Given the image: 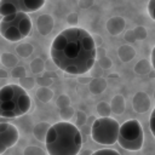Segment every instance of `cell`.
<instances>
[{
	"label": "cell",
	"mask_w": 155,
	"mask_h": 155,
	"mask_svg": "<svg viewBox=\"0 0 155 155\" xmlns=\"http://www.w3.org/2000/svg\"><path fill=\"white\" fill-rule=\"evenodd\" d=\"M93 36L81 27H69L54 36L50 56L54 65L70 75H84L96 63Z\"/></svg>",
	"instance_id": "1"
},
{
	"label": "cell",
	"mask_w": 155,
	"mask_h": 155,
	"mask_svg": "<svg viewBox=\"0 0 155 155\" xmlns=\"http://www.w3.org/2000/svg\"><path fill=\"white\" fill-rule=\"evenodd\" d=\"M45 147L48 155H78L82 147V136L76 125L59 121L50 126Z\"/></svg>",
	"instance_id": "2"
},
{
	"label": "cell",
	"mask_w": 155,
	"mask_h": 155,
	"mask_svg": "<svg viewBox=\"0 0 155 155\" xmlns=\"http://www.w3.org/2000/svg\"><path fill=\"white\" fill-rule=\"evenodd\" d=\"M31 105L30 97L21 85L7 84L0 88V117L16 119L25 115Z\"/></svg>",
	"instance_id": "3"
},
{
	"label": "cell",
	"mask_w": 155,
	"mask_h": 155,
	"mask_svg": "<svg viewBox=\"0 0 155 155\" xmlns=\"http://www.w3.org/2000/svg\"><path fill=\"white\" fill-rule=\"evenodd\" d=\"M31 18L25 12H15L4 16L0 21V35L10 42L25 39L31 31Z\"/></svg>",
	"instance_id": "4"
},
{
	"label": "cell",
	"mask_w": 155,
	"mask_h": 155,
	"mask_svg": "<svg viewBox=\"0 0 155 155\" xmlns=\"http://www.w3.org/2000/svg\"><path fill=\"white\" fill-rule=\"evenodd\" d=\"M119 145L128 151H138L144 143V132L138 120L131 119L120 125L117 140Z\"/></svg>",
	"instance_id": "5"
},
{
	"label": "cell",
	"mask_w": 155,
	"mask_h": 155,
	"mask_svg": "<svg viewBox=\"0 0 155 155\" xmlns=\"http://www.w3.org/2000/svg\"><path fill=\"white\" fill-rule=\"evenodd\" d=\"M120 125L119 122L109 116L98 117L91 126V138L102 145H113L117 140Z\"/></svg>",
	"instance_id": "6"
},
{
	"label": "cell",
	"mask_w": 155,
	"mask_h": 155,
	"mask_svg": "<svg viewBox=\"0 0 155 155\" xmlns=\"http://www.w3.org/2000/svg\"><path fill=\"white\" fill-rule=\"evenodd\" d=\"M19 139V132L13 124L0 122V142L8 149L16 145Z\"/></svg>",
	"instance_id": "7"
},
{
	"label": "cell",
	"mask_w": 155,
	"mask_h": 155,
	"mask_svg": "<svg viewBox=\"0 0 155 155\" xmlns=\"http://www.w3.org/2000/svg\"><path fill=\"white\" fill-rule=\"evenodd\" d=\"M150 104H151V102H150L149 96L143 91L137 92L132 98V107L136 113L143 114V113L148 111L150 109Z\"/></svg>",
	"instance_id": "8"
},
{
	"label": "cell",
	"mask_w": 155,
	"mask_h": 155,
	"mask_svg": "<svg viewBox=\"0 0 155 155\" xmlns=\"http://www.w3.org/2000/svg\"><path fill=\"white\" fill-rule=\"evenodd\" d=\"M53 18L51 15H47V13H44V15H40L36 19V29L39 31V34L46 36L48 35L52 29H53Z\"/></svg>",
	"instance_id": "9"
},
{
	"label": "cell",
	"mask_w": 155,
	"mask_h": 155,
	"mask_svg": "<svg viewBox=\"0 0 155 155\" xmlns=\"http://www.w3.org/2000/svg\"><path fill=\"white\" fill-rule=\"evenodd\" d=\"M126 22L122 17H111L107 22V30L110 35H119L124 29H125Z\"/></svg>",
	"instance_id": "10"
},
{
	"label": "cell",
	"mask_w": 155,
	"mask_h": 155,
	"mask_svg": "<svg viewBox=\"0 0 155 155\" xmlns=\"http://www.w3.org/2000/svg\"><path fill=\"white\" fill-rule=\"evenodd\" d=\"M45 1L46 0H18V4L21 12H25L29 15L40 10L45 5Z\"/></svg>",
	"instance_id": "11"
},
{
	"label": "cell",
	"mask_w": 155,
	"mask_h": 155,
	"mask_svg": "<svg viewBox=\"0 0 155 155\" xmlns=\"http://www.w3.org/2000/svg\"><path fill=\"white\" fill-rule=\"evenodd\" d=\"M18 0H0V16H7L15 12H19Z\"/></svg>",
	"instance_id": "12"
},
{
	"label": "cell",
	"mask_w": 155,
	"mask_h": 155,
	"mask_svg": "<svg viewBox=\"0 0 155 155\" xmlns=\"http://www.w3.org/2000/svg\"><path fill=\"white\" fill-rule=\"evenodd\" d=\"M107 88V80L104 78H101V76H97V78H93L90 84H88V90L91 91V93L93 94H99L102 93L104 90Z\"/></svg>",
	"instance_id": "13"
},
{
	"label": "cell",
	"mask_w": 155,
	"mask_h": 155,
	"mask_svg": "<svg viewBox=\"0 0 155 155\" xmlns=\"http://www.w3.org/2000/svg\"><path fill=\"white\" fill-rule=\"evenodd\" d=\"M50 126L51 125L48 122H46V121H41V122L36 124L33 127V134H34V137L39 142H44L45 143V138H46V134H47V131H48Z\"/></svg>",
	"instance_id": "14"
},
{
	"label": "cell",
	"mask_w": 155,
	"mask_h": 155,
	"mask_svg": "<svg viewBox=\"0 0 155 155\" xmlns=\"http://www.w3.org/2000/svg\"><path fill=\"white\" fill-rule=\"evenodd\" d=\"M117 56L122 62H130L136 56V50L130 45H122L117 50Z\"/></svg>",
	"instance_id": "15"
},
{
	"label": "cell",
	"mask_w": 155,
	"mask_h": 155,
	"mask_svg": "<svg viewBox=\"0 0 155 155\" xmlns=\"http://www.w3.org/2000/svg\"><path fill=\"white\" fill-rule=\"evenodd\" d=\"M109 105H110L111 113H115V114L120 115V114H122L125 111V107H126L125 98L121 94H116V96L113 97V99H111Z\"/></svg>",
	"instance_id": "16"
},
{
	"label": "cell",
	"mask_w": 155,
	"mask_h": 155,
	"mask_svg": "<svg viewBox=\"0 0 155 155\" xmlns=\"http://www.w3.org/2000/svg\"><path fill=\"white\" fill-rule=\"evenodd\" d=\"M53 97V91L48 86H40L36 90V98L41 101L42 103H47L52 99Z\"/></svg>",
	"instance_id": "17"
},
{
	"label": "cell",
	"mask_w": 155,
	"mask_h": 155,
	"mask_svg": "<svg viewBox=\"0 0 155 155\" xmlns=\"http://www.w3.org/2000/svg\"><path fill=\"white\" fill-rule=\"evenodd\" d=\"M0 62L6 68H13V67H16L18 64V58L15 54L10 53V52H4L0 56Z\"/></svg>",
	"instance_id": "18"
},
{
	"label": "cell",
	"mask_w": 155,
	"mask_h": 155,
	"mask_svg": "<svg viewBox=\"0 0 155 155\" xmlns=\"http://www.w3.org/2000/svg\"><path fill=\"white\" fill-rule=\"evenodd\" d=\"M33 51H34L33 46H31L30 44H28V42H21V44L16 47V52H17L18 56L22 57V58L29 57V56L33 53Z\"/></svg>",
	"instance_id": "19"
},
{
	"label": "cell",
	"mask_w": 155,
	"mask_h": 155,
	"mask_svg": "<svg viewBox=\"0 0 155 155\" xmlns=\"http://www.w3.org/2000/svg\"><path fill=\"white\" fill-rule=\"evenodd\" d=\"M151 69V63L148 62L147 59H140L136 65H134V71L139 75H144L148 74Z\"/></svg>",
	"instance_id": "20"
},
{
	"label": "cell",
	"mask_w": 155,
	"mask_h": 155,
	"mask_svg": "<svg viewBox=\"0 0 155 155\" xmlns=\"http://www.w3.org/2000/svg\"><path fill=\"white\" fill-rule=\"evenodd\" d=\"M30 70H31V73H34V74H41L42 71H44V69H45V62L41 59V58H35V59H33L31 62H30Z\"/></svg>",
	"instance_id": "21"
},
{
	"label": "cell",
	"mask_w": 155,
	"mask_h": 155,
	"mask_svg": "<svg viewBox=\"0 0 155 155\" xmlns=\"http://www.w3.org/2000/svg\"><path fill=\"white\" fill-rule=\"evenodd\" d=\"M111 113V109H110V105L107 103V102H99L97 104V114L103 117V116H109Z\"/></svg>",
	"instance_id": "22"
},
{
	"label": "cell",
	"mask_w": 155,
	"mask_h": 155,
	"mask_svg": "<svg viewBox=\"0 0 155 155\" xmlns=\"http://www.w3.org/2000/svg\"><path fill=\"white\" fill-rule=\"evenodd\" d=\"M11 76H12L13 79H19V80H22L23 78L27 76L25 68L22 67V65H18V64H17L16 67L12 68V70H11Z\"/></svg>",
	"instance_id": "23"
},
{
	"label": "cell",
	"mask_w": 155,
	"mask_h": 155,
	"mask_svg": "<svg viewBox=\"0 0 155 155\" xmlns=\"http://www.w3.org/2000/svg\"><path fill=\"white\" fill-rule=\"evenodd\" d=\"M23 155H46L45 150H42L40 147L36 145H29L24 149Z\"/></svg>",
	"instance_id": "24"
},
{
	"label": "cell",
	"mask_w": 155,
	"mask_h": 155,
	"mask_svg": "<svg viewBox=\"0 0 155 155\" xmlns=\"http://www.w3.org/2000/svg\"><path fill=\"white\" fill-rule=\"evenodd\" d=\"M74 114H75V110H74V108H71L70 105L59 109V115H61V117H62L64 121L70 120V119L74 116Z\"/></svg>",
	"instance_id": "25"
},
{
	"label": "cell",
	"mask_w": 155,
	"mask_h": 155,
	"mask_svg": "<svg viewBox=\"0 0 155 155\" xmlns=\"http://www.w3.org/2000/svg\"><path fill=\"white\" fill-rule=\"evenodd\" d=\"M133 33H134V36H136V40H143L147 38V30L144 27L139 25V27H136L133 29Z\"/></svg>",
	"instance_id": "26"
},
{
	"label": "cell",
	"mask_w": 155,
	"mask_h": 155,
	"mask_svg": "<svg viewBox=\"0 0 155 155\" xmlns=\"http://www.w3.org/2000/svg\"><path fill=\"white\" fill-rule=\"evenodd\" d=\"M91 155H120L119 151H116L115 149H109V148H104V149H99L96 151H92Z\"/></svg>",
	"instance_id": "27"
},
{
	"label": "cell",
	"mask_w": 155,
	"mask_h": 155,
	"mask_svg": "<svg viewBox=\"0 0 155 155\" xmlns=\"http://www.w3.org/2000/svg\"><path fill=\"white\" fill-rule=\"evenodd\" d=\"M57 105H58L59 109L65 108V107H69V105H70V99H69V97H68L67 94L59 96L58 99H57Z\"/></svg>",
	"instance_id": "28"
},
{
	"label": "cell",
	"mask_w": 155,
	"mask_h": 155,
	"mask_svg": "<svg viewBox=\"0 0 155 155\" xmlns=\"http://www.w3.org/2000/svg\"><path fill=\"white\" fill-rule=\"evenodd\" d=\"M36 82H38L40 86H48V85L52 84V79H51L47 74H44V75H41L40 78L36 79Z\"/></svg>",
	"instance_id": "29"
},
{
	"label": "cell",
	"mask_w": 155,
	"mask_h": 155,
	"mask_svg": "<svg viewBox=\"0 0 155 155\" xmlns=\"http://www.w3.org/2000/svg\"><path fill=\"white\" fill-rule=\"evenodd\" d=\"M149 128H150V132H151L153 137L155 138V108L153 109V111L150 114V117H149Z\"/></svg>",
	"instance_id": "30"
},
{
	"label": "cell",
	"mask_w": 155,
	"mask_h": 155,
	"mask_svg": "<svg viewBox=\"0 0 155 155\" xmlns=\"http://www.w3.org/2000/svg\"><path fill=\"white\" fill-rule=\"evenodd\" d=\"M147 10H148V13H149L150 18L153 21H155V0H149Z\"/></svg>",
	"instance_id": "31"
},
{
	"label": "cell",
	"mask_w": 155,
	"mask_h": 155,
	"mask_svg": "<svg viewBox=\"0 0 155 155\" xmlns=\"http://www.w3.org/2000/svg\"><path fill=\"white\" fill-rule=\"evenodd\" d=\"M74 115H76V125L78 126H81L86 122V115H85L84 111H78V113L75 111Z\"/></svg>",
	"instance_id": "32"
},
{
	"label": "cell",
	"mask_w": 155,
	"mask_h": 155,
	"mask_svg": "<svg viewBox=\"0 0 155 155\" xmlns=\"http://www.w3.org/2000/svg\"><path fill=\"white\" fill-rule=\"evenodd\" d=\"M98 63H99L101 68H103V69L110 68V67H111V64H113V63H111V61H110V58H108V57H102V58H99Z\"/></svg>",
	"instance_id": "33"
},
{
	"label": "cell",
	"mask_w": 155,
	"mask_h": 155,
	"mask_svg": "<svg viewBox=\"0 0 155 155\" xmlns=\"http://www.w3.org/2000/svg\"><path fill=\"white\" fill-rule=\"evenodd\" d=\"M125 40L128 41V42H133L136 41V36H134V33H133V29L132 30H127L126 34H125Z\"/></svg>",
	"instance_id": "34"
},
{
	"label": "cell",
	"mask_w": 155,
	"mask_h": 155,
	"mask_svg": "<svg viewBox=\"0 0 155 155\" xmlns=\"http://www.w3.org/2000/svg\"><path fill=\"white\" fill-rule=\"evenodd\" d=\"M92 4H93V0H80V1H79V6H80L81 8H87V7H90Z\"/></svg>",
	"instance_id": "35"
},
{
	"label": "cell",
	"mask_w": 155,
	"mask_h": 155,
	"mask_svg": "<svg viewBox=\"0 0 155 155\" xmlns=\"http://www.w3.org/2000/svg\"><path fill=\"white\" fill-rule=\"evenodd\" d=\"M150 63H151V67H153V68H154V70H155V46H154V48H153V51H151Z\"/></svg>",
	"instance_id": "36"
},
{
	"label": "cell",
	"mask_w": 155,
	"mask_h": 155,
	"mask_svg": "<svg viewBox=\"0 0 155 155\" xmlns=\"http://www.w3.org/2000/svg\"><path fill=\"white\" fill-rule=\"evenodd\" d=\"M0 78L6 79V78H7V71H6V70H4V69H0Z\"/></svg>",
	"instance_id": "37"
},
{
	"label": "cell",
	"mask_w": 155,
	"mask_h": 155,
	"mask_svg": "<svg viewBox=\"0 0 155 155\" xmlns=\"http://www.w3.org/2000/svg\"><path fill=\"white\" fill-rule=\"evenodd\" d=\"M6 150H7V148H6V147L0 142V155H1V154H4Z\"/></svg>",
	"instance_id": "38"
},
{
	"label": "cell",
	"mask_w": 155,
	"mask_h": 155,
	"mask_svg": "<svg viewBox=\"0 0 155 155\" xmlns=\"http://www.w3.org/2000/svg\"><path fill=\"white\" fill-rule=\"evenodd\" d=\"M91 154H92V151H91V150H84V151H81V153L79 151V154H78V155H91Z\"/></svg>",
	"instance_id": "39"
},
{
	"label": "cell",
	"mask_w": 155,
	"mask_h": 155,
	"mask_svg": "<svg viewBox=\"0 0 155 155\" xmlns=\"http://www.w3.org/2000/svg\"><path fill=\"white\" fill-rule=\"evenodd\" d=\"M154 98H155V91H154Z\"/></svg>",
	"instance_id": "40"
}]
</instances>
